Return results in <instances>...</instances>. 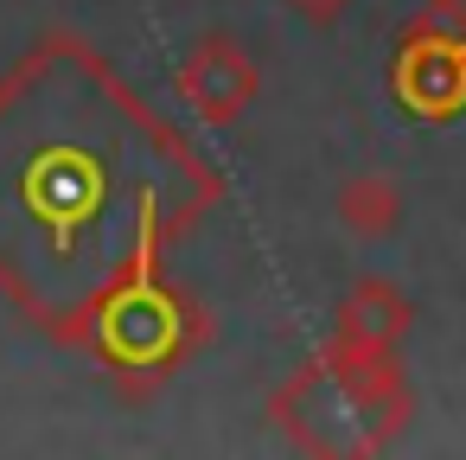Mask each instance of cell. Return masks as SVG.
<instances>
[{
  "label": "cell",
  "mask_w": 466,
  "mask_h": 460,
  "mask_svg": "<svg viewBox=\"0 0 466 460\" xmlns=\"http://www.w3.org/2000/svg\"><path fill=\"white\" fill-rule=\"evenodd\" d=\"M339 218H345V230H358V237H383V230L402 218V199H396V186H390L383 173H358V179L339 192Z\"/></svg>",
  "instance_id": "7"
},
{
  "label": "cell",
  "mask_w": 466,
  "mask_h": 460,
  "mask_svg": "<svg viewBox=\"0 0 466 460\" xmlns=\"http://www.w3.org/2000/svg\"><path fill=\"white\" fill-rule=\"evenodd\" d=\"M218 192L205 154L71 33L39 39L0 84V294L71 345Z\"/></svg>",
  "instance_id": "1"
},
{
  "label": "cell",
  "mask_w": 466,
  "mask_h": 460,
  "mask_svg": "<svg viewBox=\"0 0 466 460\" xmlns=\"http://www.w3.org/2000/svg\"><path fill=\"white\" fill-rule=\"evenodd\" d=\"M409 332V301L390 281H358L339 307V352H396V339Z\"/></svg>",
  "instance_id": "6"
},
{
  "label": "cell",
  "mask_w": 466,
  "mask_h": 460,
  "mask_svg": "<svg viewBox=\"0 0 466 460\" xmlns=\"http://www.w3.org/2000/svg\"><path fill=\"white\" fill-rule=\"evenodd\" d=\"M179 103L186 109H198L205 122H230V116H243L249 109V97H256V65H249V52L237 46V39H224V33H205L186 58H179Z\"/></svg>",
  "instance_id": "5"
},
{
  "label": "cell",
  "mask_w": 466,
  "mask_h": 460,
  "mask_svg": "<svg viewBox=\"0 0 466 460\" xmlns=\"http://www.w3.org/2000/svg\"><path fill=\"white\" fill-rule=\"evenodd\" d=\"M396 352H326L313 371H300L281 396L275 415L300 447L319 454H351V447H383L409 422V383L390 364Z\"/></svg>",
  "instance_id": "2"
},
{
  "label": "cell",
  "mask_w": 466,
  "mask_h": 460,
  "mask_svg": "<svg viewBox=\"0 0 466 460\" xmlns=\"http://www.w3.org/2000/svg\"><path fill=\"white\" fill-rule=\"evenodd\" d=\"M77 345H84L122 390L141 396V390H160V383L205 345V313L154 269V275L116 288V294L90 313V326L77 332Z\"/></svg>",
  "instance_id": "3"
},
{
  "label": "cell",
  "mask_w": 466,
  "mask_h": 460,
  "mask_svg": "<svg viewBox=\"0 0 466 460\" xmlns=\"http://www.w3.org/2000/svg\"><path fill=\"white\" fill-rule=\"evenodd\" d=\"M288 7H294V14H307V20H319V26H326V20H332V14H339V7H345V0H288Z\"/></svg>",
  "instance_id": "8"
},
{
  "label": "cell",
  "mask_w": 466,
  "mask_h": 460,
  "mask_svg": "<svg viewBox=\"0 0 466 460\" xmlns=\"http://www.w3.org/2000/svg\"><path fill=\"white\" fill-rule=\"evenodd\" d=\"M390 90L402 109L428 122H447L466 109V0H428L396 33Z\"/></svg>",
  "instance_id": "4"
}]
</instances>
